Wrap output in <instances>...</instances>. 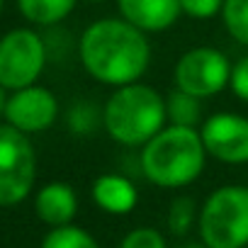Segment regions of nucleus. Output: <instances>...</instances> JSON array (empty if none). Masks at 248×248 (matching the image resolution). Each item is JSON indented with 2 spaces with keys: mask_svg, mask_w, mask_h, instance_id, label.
Listing matches in <instances>:
<instances>
[{
  "mask_svg": "<svg viewBox=\"0 0 248 248\" xmlns=\"http://www.w3.org/2000/svg\"><path fill=\"white\" fill-rule=\"evenodd\" d=\"M122 20L141 32H163L183 13L180 0H117Z\"/></svg>",
  "mask_w": 248,
  "mask_h": 248,
  "instance_id": "nucleus-10",
  "label": "nucleus"
},
{
  "mask_svg": "<svg viewBox=\"0 0 248 248\" xmlns=\"http://www.w3.org/2000/svg\"><path fill=\"white\" fill-rule=\"evenodd\" d=\"M46 63V49L37 32L13 30L0 39V85L22 90L34 85Z\"/></svg>",
  "mask_w": 248,
  "mask_h": 248,
  "instance_id": "nucleus-6",
  "label": "nucleus"
},
{
  "mask_svg": "<svg viewBox=\"0 0 248 248\" xmlns=\"http://www.w3.org/2000/svg\"><path fill=\"white\" fill-rule=\"evenodd\" d=\"M0 8H3V0H0Z\"/></svg>",
  "mask_w": 248,
  "mask_h": 248,
  "instance_id": "nucleus-24",
  "label": "nucleus"
},
{
  "mask_svg": "<svg viewBox=\"0 0 248 248\" xmlns=\"http://www.w3.org/2000/svg\"><path fill=\"white\" fill-rule=\"evenodd\" d=\"M207 149L195 127H163L141 151V173L158 187H185L204 168Z\"/></svg>",
  "mask_w": 248,
  "mask_h": 248,
  "instance_id": "nucleus-2",
  "label": "nucleus"
},
{
  "mask_svg": "<svg viewBox=\"0 0 248 248\" xmlns=\"http://www.w3.org/2000/svg\"><path fill=\"white\" fill-rule=\"evenodd\" d=\"M88 3H102V0H88Z\"/></svg>",
  "mask_w": 248,
  "mask_h": 248,
  "instance_id": "nucleus-23",
  "label": "nucleus"
},
{
  "mask_svg": "<svg viewBox=\"0 0 248 248\" xmlns=\"http://www.w3.org/2000/svg\"><path fill=\"white\" fill-rule=\"evenodd\" d=\"M226 32L248 46V0H226L221 8Z\"/></svg>",
  "mask_w": 248,
  "mask_h": 248,
  "instance_id": "nucleus-16",
  "label": "nucleus"
},
{
  "mask_svg": "<svg viewBox=\"0 0 248 248\" xmlns=\"http://www.w3.org/2000/svg\"><path fill=\"white\" fill-rule=\"evenodd\" d=\"M42 248H100V246L95 243V238L85 229L73 226V224H66V226L51 229L44 236Z\"/></svg>",
  "mask_w": 248,
  "mask_h": 248,
  "instance_id": "nucleus-15",
  "label": "nucleus"
},
{
  "mask_svg": "<svg viewBox=\"0 0 248 248\" xmlns=\"http://www.w3.org/2000/svg\"><path fill=\"white\" fill-rule=\"evenodd\" d=\"M166 97L144 83L117 88L102 112L107 134L124 146L149 144L166 124Z\"/></svg>",
  "mask_w": 248,
  "mask_h": 248,
  "instance_id": "nucleus-3",
  "label": "nucleus"
},
{
  "mask_svg": "<svg viewBox=\"0 0 248 248\" xmlns=\"http://www.w3.org/2000/svg\"><path fill=\"white\" fill-rule=\"evenodd\" d=\"M231 80L229 59L212 46H197L185 51L175 63V85L195 97H209L224 90Z\"/></svg>",
  "mask_w": 248,
  "mask_h": 248,
  "instance_id": "nucleus-7",
  "label": "nucleus"
},
{
  "mask_svg": "<svg viewBox=\"0 0 248 248\" xmlns=\"http://www.w3.org/2000/svg\"><path fill=\"white\" fill-rule=\"evenodd\" d=\"M85 71L105 85L137 83L151 61V46L141 30L127 20H97L93 22L78 44Z\"/></svg>",
  "mask_w": 248,
  "mask_h": 248,
  "instance_id": "nucleus-1",
  "label": "nucleus"
},
{
  "mask_svg": "<svg viewBox=\"0 0 248 248\" xmlns=\"http://www.w3.org/2000/svg\"><path fill=\"white\" fill-rule=\"evenodd\" d=\"M200 236L207 248L248 246V187L224 185L214 190L200 212Z\"/></svg>",
  "mask_w": 248,
  "mask_h": 248,
  "instance_id": "nucleus-4",
  "label": "nucleus"
},
{
  "mask_svg": "<svg viewBox=\"0 0 248 248\" xmlns=\"http://www.w3.org/2000/svg\"><path fill=\"white\" fill-rule=\"evenodd\" d=\"M34 146L20 129L0 124V207L22 202L34 185Z\"/></svg>",
  "mask_w": 248,
  "mask_h": 248,
  "instance_id": "nucleus-5",
  "label": "nucleus"
},
{
  "mask_svg": "<svg viewBox=\"0 0 248 248\" xmlns=\"http://www.w3.org/2000/svg\"><path fill=\"white\" fill-rule=\"evenodd\" d=\"M231 90L236 97H241L243 102H248V56L238 59L231 66V80H229Z\"/></svg>",
  "mask_w": 248,
  "mask_h": 248,
  "instance_id": "nucleus-20",
  "label": "nucleus"
},
{
  "mask_svg": "<svg viewBox=\"0 0 248 248\" xmlns=\"http://www.w3.org/2000/svg\"><path fill=\"white\" fill-rule=\"evenodd\" d=\"M5 119L10 127L20 129L22 134L44 132L56 122L59 102L51 90L42 85H27L22 90H15L5 102Z\"/></svg>",
  "mask_w": 248,
  "mask_h": 248,
  "instance_id": "nucleus-9",
  "label": "nucleus"
},
{
  "mask_svg": "<svg viewBox=\"0 0 248 248\" xmlns=\"http://www.w3.org/2000/svg\"><path fill=\"white\" fill-rule=\"evenodd\" d=\"M183 248H207L204 243H190V246H183Z\"/></svg>",
  "mask_w": 248,
  "mask_h": 248,
  "instance_id": "nucleus-22",
  "label": "nucleus"
},
{
  "mask_svg": "<svg viewBox=\"0 0 248 248\" xmlns=\"http://www.w3.org/2000/svg\"><path fill=\"white\" fill-rule=\"evenodd\" d=\"M34 209L39 214V219L49 226H66L71 224V219L76 217L78 209V200L71 185L66 183H49L37 192L34 200Z\"/></svg>",
  "mask_w": 248,
  "mask_h": 248,
  "instance_id": "nucleus-11",
  "label": "nucleus"
},
{
  "mask_svg": "<svg viewBox=\"0 0 248 248\" xmlns=\"http://www.w3.org/2000/svg\"><path fill=\"white\" fill-rule=\"evenodd\" d=\"M202 144L221 163H248V119L233 112H217L202 124Z\"/></svg>",
  "mask_w": 248,
  "mask_h": 248,
  "instance_id": "nucleus-8",
  "label": "nucleus"
},
{
  "mask_svg": "<svg viewBox=\"0 0 248 248\" xmlns=\"http://www.w3.org/2000/svg\"><path fill=\"white\" fill-rule=\"evenodd\" d=\"M166 114L170 119V124H178V127H197V122L202 117V105L200 97L175 90L166 97Z\"/></svg>",
  "mask_w": 248,
  "mask_h": 248,
  "instance_id": "nucleus-14",
  "label": "nucleus"
},
{
  "mask_svg": "<svg viewBox=\"0 0 248 248\" xmlns=\"http://www.w3.org/2000/svg\"><path fill=\"white\" fill-rule=\"evenodd\" d=\"M5 102H8V97H5V88L0 85V114L5 112Z\"/></svg>",
  "mask_w": 248,
  "mask_h": 248,
  "instance_id": "nucleus-21",
  "label": "nucleus"
},
{
  "mask_svg": "<svg viewBox=\"0 0 248 248\" xmlns=\"http://www.w3.org/2000/svg\"><path fill=\"white\" fill-rule=\"evenodd\" d=\"M119 248H168V243L161 236V231L149 229V226H139L122 238Z\"/></svg>",
  "mask_w": 248,
  "mask_h": 248,
  "instance_id": "nucleus-18",
  "label": "nucleus"
},
{
  "mask_svg": "<svg viewBox=\"0 0 248 248\" xmlns=\"http://www.w3.org/2000/svg\"><path fill=\"white\" fill-rule=\"evenodd\" d=\"M195 221V202L190 197H178L170 202V212H168V229L175 236H185L190 231Z\"/></svg>",
  "mask_w": 248,
  "mask_h": 248,
  "instance_id": "nucleus-17",
  "label": "nucleus"
},
{
  "mask_svg": "<svg viewBox=\"0 0 248 248\" xmlns=\"http://www.w3.org/2000/svg\"><path fill=\"white\" fill-rule=\"evenodd\" d=\"M17 5L30 22L56 25L76 8V0H17Z\"/></svg>",
  "mask_w": 248,
  "mask_h": 248,
  "instance_id": "nucleus-13",
  "label": "nucleus"
},
{
  "mask_svg": "<svg viewBox=\"0 0 248 248\" xmlns=\"http://www.w3.org/2000/svg\"><path fill=\"white\" fill-rule=\"evenodd\" d=\"M226 0H180V8L185 15L195 17V20H207L217 13H221Z\"/></svg>",
  "mask_w": 248,
  "mask_h": 248,
  "instance_id": "nucleus-19",
  "label": "nucleus"
},
{
  "mask_svg": "<svg viewBox=\"0 0 248 248\" xmlns=\"http://www.w3.org/2000/svg\"><path fill=\"white\" fill-rule=\"evenodd\" d=\"M93 200L107 214H127L137 207V187L124 175H100L93 183Z\"/></svg>",
  "mask_w": 248,
  "mask_h": 248,
  "instance_id": "nucleus-12",
  "label": "nucleus"
}]
</instances>
